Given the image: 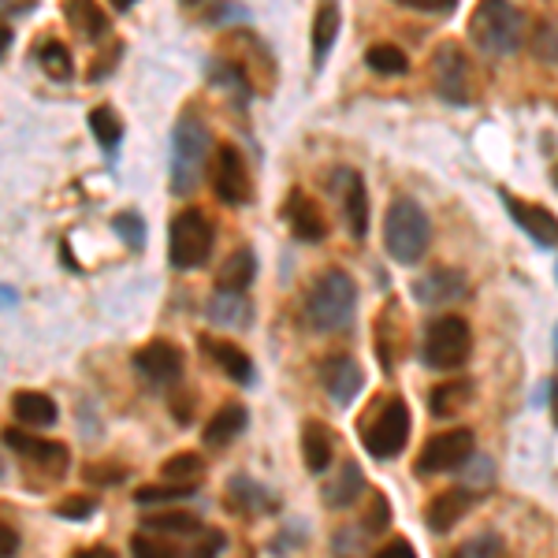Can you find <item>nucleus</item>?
Instances as JSON below:
<instances>
[{
	"instance_id": "nucleus-4",
	"label": "nucleus",
	"mask_w": 558,
	"mask_h": 558,
	"mask_svg": "<svg viewBox=\"0 0 558 558\" xmlns=\"http://www.w3.org/2000/svg\"><path fill=\"white\" fill-rule=\"evenodd\" d=\"M470 38L481 45L484 52H495V57H507V52L521 49V38H525V20L510 0H481L473 8L470 20Z\"/></svg>"
},
{
	"instance_id": "nucleus-32",
	"label": "nucleus",
	"mask_w": 558,
	"mask_h": 558,
	"mask_svg": "<svg viewBox=\"0 0 558 558\" xmlns=\"http://www.w3.org/2000/svg\"><path fill=\"white\" fill-rule=\"evenodd\" d=\"M68 23L71 26H78V31L86 34V38H101V34L108 31V23H105V15L97 12L89 0H78V4H71L68 8Z\"/></svg>"
},
{
	"instance_id": "nucleus-45",
	"label": "nucleus",
	"mask_w": 558,
	"mask_h": 558,
	"mask_svg": "<svg viewBox=\"0 0 558 558\" xmlns=\"http://www.w3.org/2000/svg\"><path fill=\"white\" fill-rule=\"evenodd\" d=\"M75 558H116V551H108V547H83Z\"/></svg>"
},
{
	"instance_id": "nucleus-42",
	"label": "nucleus",
	"mask_w": 558,
	"mask_h": 558,
	"mask_svg": "<svg viewBox=\"0 0 558 558\" xmlns=\"http://www.w3.org/2000/svg\"><path fill=\"white\" fill-rule=\"evenodd\" d=\"M228 544V539H223V533L220 529H213V533H205L202 536V544H194V551H191V558H216L220 555V547Z\"/></svg>"
},
{
	"instance_id": "nucleus-47",
	"label": "nucleus",
	"mask_w": 558,
	"mask_h": 558,
	"mask_svg": "<svg viewBox=\"0 0 558 558\" xmlns=\"http://www.w3.org/2000/svg\"><path fill=\"white\" fill-rule=\"evenodd\" d=\"M108 4H112L116 12H128V8H134V0H108Z\"/></svg>"
},
{
	"instance_id": "nucleus-3",
	"label": "nucleus",
	"mask_w": 558,
	"mask_h": 558,
	"mask_svg": "<svg viewBox=\"0 0 558 558\" xmlns=\"http://www.w3.org/2000/svg\"><path fill=\"white\" fill-rule=\"evenodd\" d=\"M354 310H357V287L339 268L324 272L313 283L310 299H305V317H310L317 331H343L354 320Z\"/></svg>"
},
{
	"instance_id": "nucleus-37",
	"label": "nucleus",
	"mask_w": 558,
	"mask_h": 558,
	"mask_svg": "<svg viewBox=\"0 0 558 558\" xmlns=\"http://www.w3.org/2000/svg\"><path fill=\"white\" fill-rule=\"evenodd\" d=\"M112 228L120 231V239L128 242V246L138 250L142 242H146V228H142V220H138V213H120L112 220Z\"/></svg>"
},
{
	"instance_id": "nucleus-18",
	"label": "nucleus",
	"mask_w": 558,
	"mask_h": 558,
	"mask_svg": "<svg viewBox=\"0 0 558 558\" xmlns=\"http://www.w3.org/2000/svg\"><path fill=\"white\" fill-rule=\"evenodd\" d=\"M205 317H209L216 328H228V331H242L250 328L254 320V310L242 294H231V291H216L209 305H205Z\"/></svg>"
},
{
	"instance_id": "nucleus-11",
	"label": "nucleus",
	"mask_w": 558,
	"mask_h": 558,
	"mask_svg": "<svg viewBox=\"0 0 558 558\" xmlns=\"http://www.w3.org/2000/svg\"><path fill=\"white\" fill-rule=\"evenodd\" d=\"M502 202H507V209L514 216L518 228L525 231L536 246H547V250L558 246V216L551 209L533 205V202H518V197H510V194H502Z\"/></svg>"
},
{
	"instance_id": "nucleus-2",
	"label": "nucleus",
	"mask_w": 558,
	"mask_h": 558,
	"mask_svg": "<svg viewBox=\"0 0 558 558\" xmlns=\"http://www.w3.org/2000/svg\"><path fill=\"white\" fill-rule=\"evenodd\" d=\"M428 239H432L428 213L421 209L413 197H395L384 216V246H387V254H391V260H399V265H417L428 250Z\"/></svg>"
},
{
	"instance_id": "nucleus-13",
	"label": "nucleus",
	"mask_w": 558,
	"mask_h": 558,
	"mask_svg": "<svg viewBox=\"0 0 558 558\" xmlns=\"http://www.w3.org/2000/svg\"><path fill=\"white\" fill-rule=\"evenodd\" d=\"M320 376H324V387H328V395L339 402V407H350V402L362 395V387H365V373H362V365L354 362V357H343V354H336V357H328L320 368Z\"/></svg>"
},
{
	"instance_id": "nucleus-20",
	"label": "nucleus",
	"mask_w": 558,
	"mask_h": 558,
	"mask_svg": "<svg viewBox=\"0 0 558 558\" xmlns=\"http://www.w3.org/2000/svg\"><path fill=\"white\" fill-rule=\"evenodd\" d=\"M12 410H15V421L26 428H49L52 421H57V402L41 391H15Z\"/></svg>"
},
{
	"instance_id": "nucleus-46",
	"label": "nucleus",
	"mask_w": 558,
	"mask_h": 558,
	"mask_svg": "<svg viewBox=\"0 0 558 558\" xmlns=\"http://www.w3.org/2000/svg\"><path fill=\"white\" fill-rule=\"evenodd\" d=\"M551 417H555V425H558V380L551 384Z\"/></svg>"
},
{
	"instance_id": "nucleus-14",
	"label": "nucleus",
	"mask_w": 558,
	"mask_h": 558,
	"mask_svg": "<svg viewBox=\"0 0 558 558\" xmlns=\"http://www.w3.org/2000/svg\"><path fill=\"white\" fill-rule=\"evenodd\" d=\"M473 507V488H447V492H439L436 499L425 507V521H428V529L432 533H451V529L458 525V521L465 518V510Z\"/></svg>"
},
{
	"instance_id": "nucleus-22",
	"label": "nucleus",
	"mask_w": 558,
	"mask_h": 558,
	"mask_svg": "<svg viewBox=\"0 0 558 558\" xmlns=\"http://www.w3.org/2000/svg\"><path fill=\"white\" fill-rule=\"evenodd\" d=\"M205 350H209L213 362L220 365L223 373H228L235 384H250V380H254V362H250V354L242 347L223 343V339H209V343H205Z\"/></svg>"
},
{
	"instance_id": "nucleus-25",
	"label": "nucleus",
	"mask_w": 558,
	"mask_h": 558,
	"mask_svg": "<svg viewBox=\"0 0 558 558\" xmlns=\"http://www.w3.org/2000/svg\"><path fill=\"white\" fill-rule=\"evenodd\" d=\"M336 34H339V4L336 0H320L317 4V15H313V57L324 60L336 45Z\"/></svg>"
},
{
	"instance_id": "nucleus-5",
	"label": "nucleus",
	"mask_w": 558,
	"mask_h": 558,
	"mask_svg": "<svg viewBox=\"0 0 558 558\" xmlns=\"http://www.w3.org/2000/svg\"><path fill=\"white\" fill-rule=\"evenodd\" d=\"M213 242H216V231H213V220L197 209H186L179 213L172 220V235H168V257H172L175 268H202L209 265L213 257Z\"/></svg>"
},
{
	"instance_id": "nucleus-29",
	"label": "nucleus",
	"mask_w": 558,
	"mask_h": 558,
	"mask_svg": "<svg viewBox=\"0 0 558 558\" xmlns=\"http://www.w3.org/2000/svg\"><path fill=\"white\" fill-rule=\"evenodd\" d=\"M197 488L194 484H142L138 492H134V502L138 507H157V502H175V499H191Z\"/></svg>"
},
{
	"instance_id": "nucleus-8",
	"label": "nucleus",
	"mask_w": 558,
	"mask_h": 558,
	"mask_svg": "<svg viewBox=\"0 0 558 558\" xmlns=\"http://www.w3.org/2000/svg\"><path fill=\"white\" fill-rule=\"evenodd\" d=\"M473 462V432L470 428H447L439 436H432L417 454V473L421 476H436V473H451Z\"/></svg>"
},
{
	"instance_id": "nucleus-1",
	"label": "nucleus",
	"mask_w": 558,
	"mask_h": 558,
	"mask_svg": "<svg viewBox=\"0 0 558 558\" xmlns=\"http://www.w3.org/2000/svg\"><path fill=\"white\" fill-rule=\"evenodd\" d=\"M209 153H213L209 128H205L194 112H186L172 131V165H168L172 194L197 191V183H202V175H205V165H209Z\"/></svg>"
},
{
	"instance_id": "nucleus-39",
	"label": "nucleus",
	"mask_w": 558,
	"mask_h": 558,
	"mask_svg": "<svg viewBox=\"0 0 558 558\" xmlns=\"http://www.w3.org/2000/svg\"><path fill=\"white\" fill-rule=\"evenodd\" d=\"M83 476L89 484H116L128 476V470H123V465H86Z\"/></svg>"
},
{
	"instance_id": "nucleus-38",
	"label": "nucleus",
	"mask_w": 558,
	"mask_h": 558,
	"mask_svg": "<svg viewBox=\"0 0 558 558\" xmlns=\"http://www.w3.org/2000/svg\"><path fill=\"white\" fill-rule=\"evenodd\" d=\"M97 510V502L89 499V495H71V499H64L57 507V518H64V521H86L89 514Z\"/></svg>"
},
{
	"instance_id": "nucleus-34",
	"label": "nucleus",
	"mask_w": 558,
	"mask_h": 558,
	"mask_svg": "<svg viewBox=\"0 0 558 558\" xmlns=\"http://www.w3.org/2000/svg\"><path fill=\"white\" fill-rule=\"evenodd\" d=\"M231 499H235L242 510H260V507L272 510V499L260 492V484H250L246 476H235V481H231Z\"/></svg>"
},
{
	"instance_id": "nucleus-15",
	"label": "nucleus",
	"mask_w": 558,
	"mask_h": 558,
	"mask_svg": "<svg viewBox=\"0 0 558 558\" xmlns=\"http://www.w3.org/2000/svg\"><path fill=\"white\" fill-rule=\"evenodd\" d=\"M465 291V276L458 268H436L413 283V299L421 305H447Z\"/></svg>"
},
{
	"instance_id": "nucleus-27",
	"label": "nucleus",
	"mask_w": 558,
	"mask_h": 558,
	"mask_svg": "<svg viewBox=\"0 0 558 558\" xmlns=\"http://www.w3.org/2000/svg\"><path fill=\"white\" fill-rule=\"evenodd\" d=\"M202 473H205V462L194 451H179V454L168 458L165 465H160V476H165V481H172V484H194Z\"/></svg>"
},
{
	"instance_id": "nucleus-17",
	"label": "nucleus",
	"mask_w": 558,
	"mask_h": 558,
	"mask_svg": "<svg viewBox=\"0 0 558 558\" xmlns=\"http://www.w3.org/2000/svg\"><path fill=\"white\" fill-rule=\"evenodd\" d=\"M4 444L12 447L15 454H23L26 462H34V465H52V470H64V462H68V447L64 444H49V439H34V436H23V432H15V428H8L4 432Z\"/></svg>"
},
{
	"instance_id": "nucleus-36",
	"label": "nucleus",
	"mask_w": 558,
	"mask_h": 558,
	"mask_svg": "<svg viewBox=\"0 0 558 558\" xmlns=\"http://www.w3.org/2000/svg\"><path fill=\"white\" fill-rule=\"evenodd\" d=\"M131 555L134 558H179V551L168 539H153V536H131Z\"/></svg>"
},
{
	"instance_id": "nucleus-24",
	"label": "nucleus",
	"mask_w": 558,
	"mask_h": 558,
	"mask_svg": "<svg viewBox=\"0 0 558 558\" xmlns=\"http://www.w3.org/2000/svg\"><path fill=\"white\" fill-rule=\"evenodd\" d=\"M365 492V476L357 470L354 462H343V473L336 476V481L324 488V502H328L331 510H347L350 502L357 499V495Z\"/></svg>"
},
{
	"instance_id": "nucleus-50",
	"label": "nucleus",
	"mask_w": 558,
	"mask_h": 558,
	"mask_svg": "<svg viewBox=\"0 0 558 558\" xmlns=\"http://www.w3.org/2000/svg\"><path fill=\"white\" fill-rule=\"evenodd\" d=\"M458 558H462V555H458Z\"/></svg>"
},
{
	"instance_id": "nucleus-31",
	"label": "nucleus",
	"mask_w": 558,
	"mask_h": 558,
	"mask_svg": "<svg viewBox=\"0 0 558 558\" xmlns=\"http://www.w3.org/2000/svg\"><path fill=\"white\" fill-rule=\"evenodd\" d=\"M38 60L45 68V75L57 78V83H64V78L71 75V52L64 41H45L38 49Z\"/></svg>"
},
{
	"instance_id": "nucleus-6",
	"label": "nucleus",
	"mask_w": 558,
	"mask_h": 558,
	"mask_svg": "<svg viewBox=\"0 0 558 558\" xmlns=\"http://www.w3.org/2000/svg\"><path fill=\"white\" fill-rule=\"evenodd\" d=\"M473 350V331L462 317H439L428 324L425 336V365L439 368V373H451V368H462L470 362Z\"/></svg>"
},
{
	"instance_id": "nucleus-35",
	"label": "nucleus",
	"mask_w": 558,
	"mask_h": 558,
	"mask_svg": "<svg viewBox=\"0 0 558 558\" xmlns=\"http://www.w3.org/2000/svg\"><path fill=\"white\" fill-rule=\"evenodd\" d=\"M149 529H157V533H197L202 529V521L194 514H186V510H175V514H153L146 518Z\"/></svg>"
},
{
	"instance_id": "nucleus-28",
	"label": "nucleus",
	"mask_w": 558,
	"mask_h": 558,
	"mask_svg": "<svg viewBox=\"0 0 558 558\" xmlns=\"http://www.w3.org/2000/svg\"><path fill=\"white\" fill-rule=\"evenodd\" d=\"M365 64L373 71H380V75H407L410 60L399 45H373V49L365 52Z\"/></svg>"
},
{
	"instance_id": "nucleus-48",
	"label": "nucleus",
	"mask_w": 558,
	"mask_h": 558,
	"mask_svg": "<svg viewBox=\"0 0 558 558\" xmlns=\"http://www.w3.org/2000/svg\"><path fill=\"white\" fill-rule=\"evenodd\" d=\"M551 175H555V183H558V165H555V172H551Z\"/></svg>"
},
{
	"instance_id": "nucleus-9",
	"label": "nucleus",
	"mask_w": 558,
	"mask_h": 558,
	"mask_svg": "<svg viewBox=\"0 0 558 558\" xmlns=\"http://www.w3.org/2000/svg\"><path fill=\"white\" fill-rule=\"evenodd\" d=\"M432 71H436V89L444 101H451V105L473 101V68L458 45H444V49L436 52V60H432Z\"/></svg>"
},
{
	"instance_id": "nucleus-10",
	"label": "nucleus",
	"mask_w": 558,
	"mask_h": 558,
	"mask_svg": "<svg viewBox=\"0 0 558 558\" xmlns=\"http://www.w3.org/2000/svg\"><path fill=\"white\" fill-rule=\"evenodd\" d=\"M213 191L223 205L250 202V168L235 146H220L213 153Z\"/></svg>"
},
{
	"instance_id": "nucleus-33",
	"label": "nucleus",
	"mask_w": 558,
	"mask_h": 558,
	"mask_svg": "<svg viewBox=\"0 0 558 558\" xmlns=\"http://www.w3.org/2000/svg\"><path fill=\"white\" fill-rule=\"evenodd\" d=\"M470 399V384H444L432 391L428 399V410L436 413V417H451V413L462 407V402Z\"/></svg>"
},
{
	"instance_id": "nucleus-43",
	"label": "nucleus",
	"mask_w": 558,
	"mask_h": 558,
	"mask_svg": "<svg viewBox=\"0 0 558 558\" xmlns=\"http://www.w3.org/2000/svg\"><path fill=\"white\" fill-rule=\"evenodd\" d=\"M373 558H417V555H413L410 539H391V544H384Z\"/></svg>"
},
{
	"instance_id": "nucleus-16",
	"label": "nucleus",
	"mask_w": 558,
	"mask_h": 558,
	"mask_svg": "<svg viewBox=\"0 0 558 558\" xmlns=\"http://www.w3.org/2000/svg\"><path fill=\"white\" fill-rule=\"evenodd\" d=\"M287 220H291L294 239H302V242H320L328 235V223H324L320 205L313 202V197H305L302 191H294L291 202H287Z\"/></svg>"
},
{
	"instance_id": "nucleus-44",
	"label": "nucleus",
	"mask_w": 558,
	"mask_h": 558,
	"mask_svg": "<svg viewBox=\"0 0 558 558\" xmlns=\"http://www.w3.org/2000/svg\"><path fill=\"white\" fill-rule=\"evenodd\" d=\"M0 544H4V547H0V555H4V558H12L15 551H20V536H15L8 525L0 529Z\"/></svg>"
},
{
	"instance_id": "nucleus-7",
	"label": "nucleus",
	"mask_w": 558,
	"mask_h": 558,
	"mask_svg": "<svg viewBox=\"0 0 558 558\" xmlns=\"http://www.w3.org/2000/svg\"><path fill=\"white\" fill-rule=\"evenodd\" d=\"M410 439V407L402 399H387L376 417L362 421V444L373 458H395Z\"/></svg>"
},
{
	"instance_id": "nucleus-21",
	"label": "nucleus",
	"mask_w": 558,
	"mask_h": 558,
	"mask_svg": "<svg viewBox=\"0 0 558 558\" xmlns=\"http://www.w3.org/2000/svg\"><path fill=\"white\" fill-rule=\"evenodd\" d=\"M257 276V260H254V250H235L223 268L216 272V291H231V294H246V287L254 283Z\"/></svg>"
},
{
	"instance_id": "nucleus-19",
	"label": "nucleus",
	"mask_w": 558,
	"mask_h": 558,
	"mask_svg": "<svg viewBox=\"0 0 558 558\" xmlns=\"http://www.w3.org/2000/svg\"><path fill=\"white\" fill-rule=\"evenodd\" d=\"M302 458H305V470H310V473L328 470L331 458H336V439H331L328 425L310 421V425L302 428Z\"/></svg>"
},
{
	"instance_id": "nucleus-23",
	"label": "nucleus",
	"mask_w": 558,
	"mask_h": 558,
	"mask_svg": "<svg viewBox=\"0 0 558 558\" xmlns=\"http://www.w3.org/2000/svg\"><path fill=\"white\" fill-rule=\"evenodd\" d=\"M242 428H246V407L231 402V407H223L220 413H213V421L205 425V444H209V447H228L231 439L242 436Z\"/></svg>"
},
{
	"instance_id": "nucleus-40",
	"label": "nucleus",
	"mask_w": 558,
	"mask_h": 558,
	"mask_svg": "<svg viewBox=\"0 0 558 558\" xmlns=\"http://www.w3.org/2000/svg\"><path fill=\"white\" fill-rule=\"evenodd\" d=\"M373 502H376V510H368L365 529H368V533H384V529L391 525V507H387L384 495H373Z\"/></svg>"
},
{
	"instance_id": "nucleus-26",
	"label": "nucleus",
	"mask_w": 558,
	"mask_h": 558,
	"mask_svg": "<svg viewBox=\"0 0 558 558\" xmlns=\"http://www.w3.org/2000/svg\"><path fill=\"white\" fill-rule=\"evenodd\" d=\"M343 213H347V223H350V235L365 239V231H368V194H365V179L362 175H350V186H347V197H343Z\"/></svg>"
},
{
	"instance_id": "nucleus-30",
	"label": "nucleus",
	"mask_w": 558,
	"mask_h": 558,
	"mask_svg": "<svg viewBox=\"0 0 558 558\" xmlns=\"http://www.w3.org/2000/svg\"><path fill=\"white\" fill-rule=\"evenodd\" d=\"M89 131H94V138L101 142L105 149H116L123 138V123L112 108H94V112H89Z\"/></svg>"
},
{
	"instance_id": "nucleus-49",
	"label": "nucleus",
	"mask_w": 558,
	"mask_h": 558,
	"mask_svg": "<svg viewBox=\"0 0 558 558\" xmlns=\"http://www.w3.org/2000/svg\"><path fill=\"white\" fill-rule=\"evenodd\" d=\"M555 343H558V331H555Z\"/></svg>"
},
{
	"instance_id": "nucleus-41",
	"label": "nucleus",
	"mask_w": 558,
	"mask_h": 558,
	"mask_svg": "<svg viewBox=\"0 0 558 558\" xmlns=\"http://www.w3.org/2000/svg\"><path fill=\"white\" fill-rule=\"evenodd\" d=\"M402 8H413V12H428V15H447L454 12L458 0H395Z\"/></svg>"
},
{
	"instance_id": "nucleus-12",
	"label": "nucleus",
	"mask_w": 558,
	"mask_h": 558,
	"mask_svg": "<svg viewBox=\"0 0 558 558\" xmlns=\"http://www.w3.org/2000/svg\"><path fill=\"white\" fill-rule=\"evenodd\" d=\"M134 368L153 384H175L179 376H183V350L175 343L157 339V343L142 347L138 354H134Z\"/></svg>"
}]
</instances>
